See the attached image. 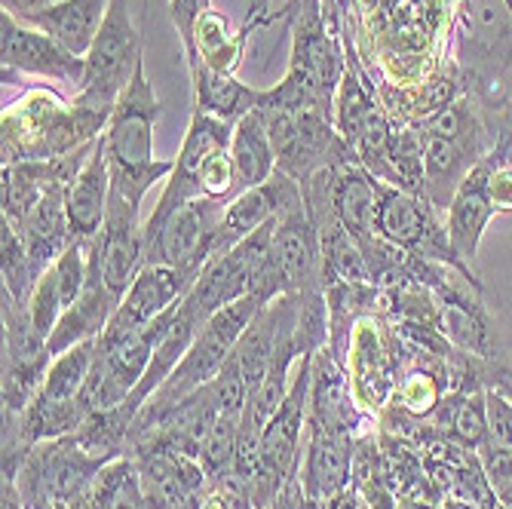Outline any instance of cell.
Wrapping results in <instances>:
<instances>
[{
  "label": "cell",
  "mask_w": 512,
  "mask_h": 509,
  "mask_svg": "<svg viewBox=\"0 0 512 509\" xmlns=\"http://www.w3.org/2000/svg\"><path fill=\"white\" fill-rule=\"evenodd\" d=\"M356 421L359 414L350 396L344 362L329 347L316 350L310 365V424L322 427L325 433L350 436Z\"/></svg>",
  "instance_id": "ac0fdd59"
},
{
  "label": "cell",
  "mask_w": 512,
  "mask_h": 509,
  "mask_svg": "<svg viewBox=\"0 0 512 509\" xmlns=\"http://www.w3.org/2000/svg\"><path fill=\"white\" fill-rule=\"evenodd\" d=\"M108 114L65 102L50 86H34L4 108V163H40L92 145L108 129Z\"/></svg>",
  "instance_id": "6da1fadb"
},
{
  "label": "cell",
  "mask_w": 512,
  "mask_h": 509,
  "mask_svg": "<svg viewBox=\"0 0 512 509\" xmlns=\"http://www.w3.org/2000/svg\"><path fill=\"white\" fill-rule=\"evenodd\" d=\"M270 301L273 298L267 292H252V295H246V298H240L234 304L221 307L215 316H209V322L197 332L188 356L181 359V365L169 375V381L151 396V402L138 411V418H157V414H163L166 408H172L184 396H191L194 390L206 387L221 372V365L230 359V353L237 350L246 329L252 326L255 316Z\"/></svg>",
  "instance_id": "3957f363"
},
{
  "label": "cell",
  "mask_w": 512,
  "mask_h": 509,
  "mask_svg": "<svg viewBox=\"0 0 512 509\" xmlns=\"http://www.w3.org/2000/svg\"><path fill=\"white\" fill-rule=\"evenodd\" d=\"M102 467H105V460L86 454L71 433V436H59V439L34 445L25 454L13 482L28 509L43 500L71 503L77 494L89 491L92 479L99 476Z\"/></svg>",
  "instance_id": "ba28073f"
},
{
  "label": "cell",
  "mask_w": 512,
  "mask_h": 509,
  "mask_svg": "<svg viewBox=\"0 0 512 509\" xmlns=\"http://www.w3.org/2000/svg\"><path fill=\"white\" fill-rule=\"evenodd\" d=\"M479 123L467 105L439 108L424 120V169H427V200L433 206H448L457 184L482 157L479 154Z\"/></svg>",
  "instance_id": "8992f818"
},
{
  "label": "cell",
  "mask_w": 512,
  "mask_h": 509,
  "mask_svg": "<svg viewBox=\"0 0 512 509\" xmlns=\"http://www.w3.org/2000/svg\"><path fill=\"white\" fill-rule=\"evenodd\" d=\"M224 203L215 200H194L181 212H175L160 234L145 246V264H169L191 276L197 283L203 267L218 255V221Z\"/></svg>",
  "instance_id": "9c48e42d"
},
{
  "label": "cell",
  "mask_w": 512,
  "mask_h": 509,
  "mask_svg": "<svg viewBox=\"0 0 512 509\" xmlns=\"http://www.w3.org/2000/svg\"><path fill=\"white\" fill-rule=\"evenodd\" d=\"M227 154L230 163H234L240 191L258 188V184H264L276 172V151L258 108L234 126V138H230Z\"/></svg>",
  "instance_id": "d4e9b609"
},
{
  "label": "cell",
  "mask_w": 512,
  "mask_h": 509,
  "mask_svg": "<svg viewBox=\"0 0 512 509\" xmlns=\"http://www.w3.org/2000/svg\"><path fill=\"white\" fill-rule=\"evenodd\" d=\"M292 62L289 71L313 83L322 96L335 99V92L347 74L344 53L335 34L325 28V7L304 10L292 25Z\"/></svg>",
  "instance_id": "9a60e30c"
},
{
  "label": "cell",
  "mask_w": 512,
  "mask_h": 509,
  "mask_svg": "<svg viewBox=\"0 0 512 509\" xmlns=\"http://www.w3.org/2000/svg\"><path fill=\"white\" fill-rule=\"evenodd\" d=\"M399 396H402V405H405L408 411L424 414V411H430V408L436 405V399H439V387H436L433 375H427V372H414V375H408V378H405V384H402Z\"/></svg>",
  "instance_id": "1f68e13d"
},
{
  "label": "cell",
  "mask_w": 512,
  "mask_h": 509,
  "mask_svg": "<svg viewBox=\"0 0 512 509\" xmlns=\"http://www.w3.org/2000/svg\"><path fill=\"white\" fill-rule=\"evenodd\" d=\"M270 509H273V506H270Z\"/></svg>",
  "instance_id": "74e56055"
},
{
  "label": "cell",
  "mask_w": 512,
  "mask_h": 509,
  "mask_svg": "<svg viewBox=\"0 0 512 509\" xmlns=\"http://www.w3.org/2000/svg\"><path fill=\"white\" fill-rule=\"evenodd\" d=\"M209 10H212V0H169V13H172V22L178 28L184 56H191V50H194V28H197V22Z\"/></svg>",
  "instance_id": "4dcf8cb0"
},
{
  "label": "cell",
  "mask_w": 512,
  "mask_h": 509,
  "mask_svg": "<svg viewBox=\"0 0 512 509\" xmlns=\"http://www.w3.org/2000/svg\"><path fill=\"white\" fill-rule=\"evenodd\" d=\"M191 289H194V280L184 276L181 270H175L169 264H145L138 270L135 283L123 295L114 319L108 322V329L102 335L123 338L132 332H142L157 316H163L166 310H172L175 304L188 298Z\"/></svg>",
  "instance_id": "4fadbf2b"
},
{
  "label": "cell",
  "mask_w": 512,
  "mask_h": 509,
  "mask_svg": "<svg viewBox=\"0 0 512 509\" xmlns=\"http://www.w3.org/2000/svg\"><path fill=\"white\" fill-rule=\"evenodd\" d=\"M0 270H4V292L28 307V298L46 270L37 267L19 230L4 218L0 221Z\"/></svg>",
  "instance_id": "83f0119b"
},
{
  "label": "cell",
  "mask_w": 512,
  "mask_h": 509,
  "mask_svg": "<svg viewBox=\"0 0 512 509\" xmlns=\"http://www.w3.org/2000/svg\"><path fill=\"white\" fill-rule=\"evenodd\" d=\"M378 178L362 163L335 166V215L347 234L359 243V249H371L378 237Z\"/></svg>",
  "instance_id": "ffe728a7"
},
{
  "label": "cell",
  "mask_w": 512,
  "mask_h": 509,
  "mask_svg": "<svg viewBox=\"0 0 512 509\" xmlns=\"http://www.w3.org/2000/svg\"><path fill=\"white\" fill-rule=\"evenodd\" d=\"M230 138H234V126L230 123L209 117L203 111L191 114V126H188V135H184L181 151H178L175 169L166 178V188L154 206V215L145 224V246L160 234L163 224L175 212H181L188 203L203 197V172L218 154H224L230 148Z\"/></svg>",
  "instance_id": "52a82bcc"
},
{
  "label": "cell",
  "mask_w": 512,
  "mask_h": 509,
  "mask_svg": "<svg viewBox=\"0 0 512 509\" xmlns=\"http://www.w3.org/2000/svg\"><path fill=\"white\" fill-rule=\"evenodd\" d=\"M0 4H4V13H10L13 19L28 22L31 16H37L43 10H50L53 4H59V0H0Z\"/></svg>",
  "instance_id": "836d02e7"
},
{
  "label": "cell",
  "mask_w": 512,
  "mask_h": 509,
  "mask_svg": "<svg viewBox=\"0 0 512 509\" xmlns=\"http://www.w3.org/2000/svg\"><path fill=\"white\" fill-rule=\"evenodd\" d=\"M310 365L313 353H304L292 372V387L286 402L276 408V414L267 421L258 439V470L249 485L252 509H270L286 488L292 476H298L301 467V427L304 414L310 411Z\"/></svg>",
  "instance_id": "277c9868"
},
{
  "label": "cell",
  "mask_w": 512,
  "mask_h": 509,
  "mask_svg": "<svg viewBox=\"0 0 512 509\" xmlns=\"http://www.w3.org/2000/svg\"><path fill=\"white\" fill-rule=\"evenodd\" d=\"M298 470H301L298 479L313 500L332 503L335 497H341L347 491V482L353 476L350 436H335V433H325L322 427L310 424L307 454Z\"/></svg>",
  "instance_id": "d6986e66"
},
{
  "label": "cell",
  "mask_w": 512,
  "mask_h": 509,
  "mask_svg": "<svg viewBox=\"0 0 512 509\" xmlns=\"http://www.w3.org/2000/svg\"><path fill=\"white\" fill-rule=\"evenodd\" d=\"M108 7L111 0H59L50 10L31 16L25 25L56 37L74 56H86L92 40H96V34L105 25Z\"/></svg>",
  "instance_id": "7402d4cb"
},
{
  "label": "cell",
  "mask_w": 512,
  "mask_h": 509,
  "mask_svg": "<svg viewBox=\"0 0 512 509\" xmlns=\"http://www.w3.org/2000/svg\"><path fill=\"white\" fill-rule=\"evenodd\" d=\"M503 157H506V142L497 151H491L488 157H482L467 175H463V181L457 184V191L448 203V221H445L448 243L463 264L476 261L479 240H482L485 227L494 215V203H491L488 188H491L494 169L503 166Z\"/></svg>",
  "instance_id": "8fae6325"
},
{
  "label": "cell",
  "mask_w": 512,
  "mask_h": 509,
  "mask_svg": "<svg viewBox=\"0 0 512 509\" xmlns=\"http://www.w3.org/2000/svg\"><path fill=\"white\" fill-rule=\"evenodd\" d=\"M138 209L142 206H135L117 191H111L108 218L102 234L96 237L102 276L120 301L135 283L138 270L145 267V227H138Z\"/></svg>",
  "instance_id": "5bb4252c"
},
{
  "label": "cell",
  "mask_w": 512,
  "mask_h": 509,
  "mask_svg": "<svg viewBox=\"0 0 512 509\" xmlns=\"http://www.w3.org/2000/svg\"><path fill=\"white\" fill-rule=\"evenodd\" d=\"M246 40H249V31H230V22L218 13V10H209L197 28H194V50L188 59V65H209L212 71L218 74H237L240 62H243V50H246Z\"/></svg>",
  "instance_id": "484cf974"
},
{
  "label": "cell",
  "mask_w": 512,
  "mask_h": 509,
  "mask_svg": "<svg viewBox=\"0 0 512 509\" xmlns=\"http://www.w3.org/2000/svg\"><path fill=\"white\" fill-rule=\"evenodd\" d=\"M310 7H322V0H283V10H279L273 19H283V22H295L304 10H310ZM270 19V22H273Z\"/></svg>",
  "instance_id": "d590c367"
},
{
  "label": "cell",
  "mask_w": 512,
  "mask_h": 509,
  "mask_svg": "<svg viewBox=\"0 0 512 509\" xmlns=\"http://www.w3.org/2000/svg\"><path fill=\"white\" fill-rule=\"evenodd\" d=\"M188 71L194 83V111H203L209 117L237 126L261 102V89L240 83L234 74H218L203 62L188 65Z\"/></svg>",
  "instance_id": "603a6c76"
},
{
  "label": "cell",
  "mask_w": 512,
  "mask_h": 509,
  "mask_svg": "<svg viewBox=\"0 0 512 509\" xmlns=\"http://www.w3.org/2000/svg\"><path fill=\"white\" fill-rule=\"evenodd\" d=\"M108 197H111V169H108V148L105 132L96 142V151L89 154L83 172L68 188V224L74 240H96L108 218Z\"/></svg>",
  "instance_id": "44dd1931"
},
{
  "label": "cell",
  "mask_w": 512,
  "mask_h": 509,
  "mask_svg": "<svg viewBox=\"0 0 512 509\" xmlns=\"http://www.w3.org/2000/svg\"><path fill=\"white\" fill-rule=\"evenodd\" d=\"M270 255L279 273L286 276L289 292L322 289V246L319 230L307 215V206H298L283 218H276Z\"/></svg>",
  "instance_id": "2e32d148"
},
{
  "label": "cell",
  "mask_w": 512,
  "mask_h": 509,
  "mask_svg": "<svg viewBox=\"0 0 512 509\" xmlns=\"http://www.w3.org/2000/svg\"><path fill=\"white\" fill-rule=\"evenodd\" d=\"M240 184H237V172H234V163H230V154H218L206 172H203V197L206 200H215V203H230L234 197H240Z\"/></svg>",
  "instance_id": "f546056e"
},
{
  "label": "cell",
  "mask_w": 512,
  "mask_h": 509,
  "mask_svg": "<svg viewBox=\"0 0 512 509\" xmlns=\"http://www.w3.org/2000/svg\"><path fill=\"white\" fill-rule=\"evenodd\" d=\"M503 4H506V10H509V16H512V0H503Z\"/></svg>",
  "instance_id": "8d00e7d4"
},
{
  "label": "cell",
  "mask_w": 512,
  "mask_h": 509,
  "mask_svg": "<svg viewBox=\"0 0 512 509\" xmlns=\"http://www.w3.org/2000/svg\"><path fill=\"white\" fill-rule=\"evenodd\" d=\"M92 509H145V488L135 457H114L89 485Z\"/></svg>",
  "instance_id": "4316f807"
},
{
  "label": "cell",
  "mask_w": 512,
  "mask_h": 509,
  "mask_svg": "<svg viewBox=\"0 0 512 509\" xmlns=\"http://www.w3.org/2000/svg\"><path fill=\"white\" fill-rule=\"evenodd\" d=\"M83 59H86L83 86L77 89V96L71 102L111 117L135 68L145 62L142 34L132 25L129 0H111L105 25Z\"/></svg>",
  "instance_id": "5b68a950"
},
{
  "label": "cell",
  "mask_w": 512,
  "mask_h": 509,
  "mask_svg": "<svg viewBox=\"0 0 512 509\" xmlns=\"http://www.w3.org/2000/svg\"><path fill=\"white\" fill-rule=\"evenodd\" d=\"M0 53H4L7 74L22 71V74H34L46 80H59L77 89L83 86L86 59L74 56L56 37L13 19L10 13L0 16Z\"/></svg>",
  "instance_id": "30bf717a"
},
{
  "label": "cell",
  "mask_w": 512,
  "mask_h": 509,
  "mask_svg": "<svg viewBox=\"0 0 512 509\" xmlns=\"http://www.w3.org/2000/svg\"><path fill=\"white\" fill-rule=\"evenodd\" d=\"M163 114L160 99L145 74V62L135 68L129 86L108 120L105 148H108V169H111V191L126 197L129 203L142 206L145 194L157 181L169 178L175 160L154 157V129Z\"/></svg>",
  "instance_id": "7a4b0ae2"
},
{
  "label": "cell",
  "mask_w": 512,
  "mask_h": 509,
  "mask_svg": "<svg viewBox=\"0 0 512 509\" xmlns=\"http://www.w3.org/2000/svg\"><path fill=\"white\" fill-rule=\"evenodd\" d=\"M62 313H65L62 289H59V280H56V270L50 267L40 276V283L34 286V292L28 298V316H31L34 329H37V335L43 341L53 335V329H56V322L62 319Z\"/></svg>",
  "instance_id": "f1b7e54d"
},
{
  "label": "cell",
  "mask_w": 512,
  "mask_h": 509,
  "mask_svg": "<svg viewBox=\"0 0 512 509\" xmlns=\"http://www.w3.org/2000/svg\"><path fill=\"white\" fill-rule=\"evenodd\" d=\"M350 368H353V384L359 390V399L365 405H381L390 387V372H387V350L378 332L375 313H362L350 335Z\"/></svg>",
  "instance_id": "cb8c5ba5"
},
{
  "label": "cell",
  "mask_w": 512,
  "mask_h": 509,
  "mask_svg": "<svg viewBox=\"0 0 512 509\" xmlns=\"http://www.w3.org/2000/svg\"><path fill=\"white\" fill-rule=\"evenodd\" d=\"M491 203H494V212H512V169L509 166H500L494 169L491 175Z\"/></svg>",
  "instance_id": "d6a6232c"
},
{
  "label": "cell",
  "mask_w": 512,
  "mask_h": 509,
  "mask_svg": "<svg viewBox=\"0 0 512 509\" xmlns=\"http://www.w3.org/2000/svg\"><path fill=\"white\" fill-rule=\"evenodd\" d=\"M298 206H304L301 184L283 169H276L264 184H258V188H249L240 197L224 203V212L218 221V255L234 249L240 240L255 234L267 221L283 218L286 212Z\"/></svg>",
  "instance_id": "7c38bea8"
},
{
  "label": "cell",
  "mask_w": 512,
  "mask_h": 509,
  "mask_svg": "<svg viewBox=\"0 0 512 509\" xmlns=\"http://www.w3.org/2000/svg\"><path fill=\"white\" fill-rule=\"evenodd\" d=\"M270 22V0H246V19H243V31H255L258 25Z\"/></svg>",
  "instance_id": "e575fe53"
},
{
  "label": "cell",
  "mask_w": 512,
  "mask_h": 509,
  "mask_svg": "<svg viewBox=\"0 0 512 509\" xmlns=\"http://www.w3.org/2000/svg\"><path fill=\"white\" fill-rule=\"evenodd\" d=\"M117 307H120V298L108 289L105 276H102V264H99V249L92 246V267H89L86 289L56 322L53 335L46 338V350H50V356L56 359L83 341L99 338L108 329V322L114 319Z\"/></svg>",
  "instance_id": "e0dca14e"
}]
</instances>
